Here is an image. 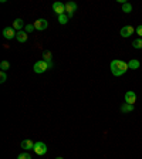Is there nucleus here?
Returning <instances> with one entry per match:
<instances>
[{"label":"nucleus","mask_w":142,"mask_h":159,"mask_svg":"<svg viewBox=\"0 0 142 159\" xmlns=\"http://www.w3.org/2000/svg\"><path fill=\"white\" fill-rule=\"evenodd\" d=\"M128 70H129L128 63H125V61H122V60H112L111 61V73L115 77L124 75Z\"/></svg>","instance_id":"1"},{"label":"nucleus","mask_w":142,"mask_h":159,"mask_svg":"<svg viewBox=\"0 0 142 159\" xmlns=\"http://www.w3.org/2000/svg\"><path fill=\"white\" fill-rule=\"evenodd\" d=\"M47 70H50L47 61L40 60V61H37V63L34 64V73H37V74H43V73H46Z\"/></svg>","instance_id":"2"},{"label":"nucleus","mask_w":142,"mask_h":159,"mask_svg":"<svg viewBox=\"0 0 142 159\" xmlns=\"http://www.w3.org/2000/svg\"><path fill=\"white\" fill-rule=\"evenodd\" d=\"M33 151L37 153V155L43 156V155H46V153H47V145H46L44 142H41V141H38V142L34 144V149H33Z\"/></svg>","instance_id":"3"},{"label":"nucleus","mask_w":142,"mask_h":159,"mask_svg":"<svg viewBox=\"0 0 142 159\" xmlns=\"http://www.w3.org/2000/svg\"><path fill=\"white\" fill-rule=\"evenodd\" d=\"M33 24H34V27H36V30H38V31H43L48 27V23L46 19H37Z\"/></svg>","instance_id":"4"},{"label":"nucleus","mask_w":142,"mask_h":159,"mask_svg":"<svg viewBox=\"0 0 142 159\" xmlns=\"http://www.w3.org/2000/svg\"><path fill=\"white\" fill-rule=\"evenodd\" d=\"M53 10H54V13L58 14V16L65 14V4L61 3V2H55V3L53 4Z\"/></svg>","instance_id":"5"},{"label":"nucleus","mask_w":142,"mask_h":159,"mask_svg":"<svg viewBox=\"0 0 142 159\" xmlns=\"http://www.w3.org/2000/svg\"><path fill=\"white\" fill-rule=\"evenodd\" d=\"M65 11H67L68 17H73L74 13L77 11V3H74V2H68V3H65Z\"/></svg>","instance_id":"6"},{"label":"nucleus","mask_w":142,"mask_h":159,"mask_svg":"<svg viewBox=\"0 0 142 159\" xmlns=\"http://www.w3.org/2000/svg\"><path fill=\"white\" fill-rule=\"evenodd\" d=\"M17 33L14 31L13 27H4L3 29V37L7 38V40H11V38H16Z\"/></svg>","instance_id":"7"},{"label":"nucleus","mask_w":142,"mask_h":159,"mask_svg":"<svg viewBox=\"0 0 142 159\" xmlns=\"http://www.w3.org/2000/svg\"><path fill=\"white\" fill-rule=\"evenodd\" d=\"M134 27H132V26H124V27L121 29V31H119V34H121L122 37H131L132 34H134Z\"/></svg>","instance_id":"8"},{"label":"nucleus","mask_w":142,"mask_h":159,"mask_svg":"<svg viewBox=\"0 0 142 159\" xmlns=\"http://www.w3.org/2000/svg\"><path fill=\"white\" fill-rule=\"evenodd\" d=\"M125 102L126 104L134 105L136 102V94L134 91H126L125 92Z\"/></svg>","instance_id":"9"},{"label":"nucleus","mask_w":142,"mask_h":159,"mask_svg":"<svg viewBox=\"0 0 142 159\" xmlns=\"http://www.w3.org/2000/svg\"><path fill=\"white\" fill-rule=\"evenodd\" d=\"M34 144L33 141H30V139H24V141H21L20 146L24 149V151H30V149H34Z\"/></svg>","instance_id":"10"},{"label":"nucleus","mask_w":142,"mask_h":159,"mask_svg":"<svg viewBox=\"0 0 142 159\" xmlns=\"http://www.w3.org/2000/svg\"><path fill=\"white\" fill-rule=\"evenodd\" d=\"M27 38H29V34L26 33V31H24V30H21V31H17L16 40L19 41V43H26V41H27Z\"/></svg>","instance_id":"11"},{"label":"nucleus","mask_w":142,"mask_h":159,"mask_svg":"<svg viewBox=\"0 0 142 159\" xmlns=\"http://www.w3.org/2000/svg\"><path fill=\"white\" fill-rule=\"evenodd\" d=\"M11 27L17 31H21V29L24 27V21L21 20V19H16V20L13 21V26H11Z\"/></svg>","instance_id":"12"},{"label":"nucleus","mask_w":142,"mask_h":159,"mask_svg":"<svg viewBox=\"0 0 142 159\" xmlns=\"http://www.w3.org/2000/svg\"><path fill=\"white\" fill-rule=\"evenodd\" d=\"M119 109H121V112H132V111H134V105L126 104V102H125V104L121 105V108H119Z\"/></svg>","instance_id":"13"},{"label":"nucleus","mask_w":142,"mask_h":159,"mask_svg":"<svg viewBox=\"0 0 142 159\" xmlns=\"http://www.w3.org/2000/svg\"><path fill=\"white\" fill-rule=\"evenodd\" d=\"M139 61L138 60H131V61H128V67H129V70H138L139 68Z\"/></svg>","instance_id":"14"},{"label":"nucleus","mask_w":142,"mask_h":159,"mask_svg":"<svg viewBox=\"0 0 142 159\" xmlns=\"http://www.w3.org/2000/svg\"><path fill=\"white\" fill-rule=\"evenodd\" d=\"M122 11H124V13H131L132 11V4L128 3V2H126L125 4H122Z\"/></svg>","instance_id":"15"},{"label":"nucleus","mask_w":142,"mask_h":159,"mask_svg":"<svg viewBox=\"0 0 142 159\" xmlns=\"http://www.w3.org/2000/svg\"><path fill=\"white\" fill-rule=\"evenodd\" d=\"M68 19H70L68 16H65V14H61V16H58V23L64 26V24L68 23Z\"/></svg>","instance_id":"16"},{"label":"nucleus","mask_w":142,"mask_h":159,"mask_svg":"<svg viewBox=\"0 0 142 159\" xmlns=\"http://www.w3.org/2000/svg\"><path fill=\"white\" fill-rule=\"evenodd\" d=\"M0 68H2V71H7L10 68V63L9 61H2L0 63Z\"/></svg>","instance_id":"17"},{"label":"nucleus","mask_w":142,"mask_h":159,"mask_svg":"<svg viewBox=\"0 0 142 159\" xmlns=\"http://www.w3.org/2000/svg\"><path fill=\"white\" fill-rule=\"evenodd\" d=\"M132 46H134V48H136V50L142 48V38H136V40H134Z\"/></svg>","instance_id":"18"},{"label":"nucleus","mask_w":142,"mask_h":159,"mask_svg":"<svg viewBox=\"0 0 142 159\" xmlns=\"http://www.w3.org/2000/svg\"><path fill=\"white\" fill-rule=\"evenodd\" d=\"M17 159H33V158H31V155H30V153H27V152H23V153H20V155L17 156Z\"/></svg>","instance_id":"19"},{"label":"nucleus","mask_w":142,"mask_h":159,"mask_svg":"<svg viewBox=\"0 0 142 159\" xmlns=\"http://www.w3.org/2000/svg\"><path fill=\"white\" fill-rule=\"evenodd\" d=\"M43 60H44V61H50V60H51V53H50L48 50L43 53Z\"/></svg>","instance_id":"20"},{"label":"nucleus","mask_w":142,"mask_h":159,"mask_svg":"<svg viewBox=\"0 0 142 159\" xmlns=\"http://www.w3.org/2000/svg\"><path fill=\"white\" fill-rule=\"evenodd\" d=\"M33 30H36V27H34V24H27V26H26V29H24V31H26V33H31V31Z\"/></svg>","instance_id":"21"},{"label":"nucleus","mask_w":142,"mask_h":159,"mask_svg":"<svg viewBox=\"0 0 142 159\" xmlns=\"http://www.w3.org/2000/svg\"><path fill=\"white\" fill-rule=\"evenodd\" d=\"M6 80H7L6 71H2V73H0V82H2V84H3V82H6Z\"/></svg>","instance_id":"22"},{"label":"nucleus","mask_w":142,"mask_h":159,"mask_svg":"<svg viewBox=\"0 0 142 159\" xmlns=\"http://www.w3.org/2000/svg\"><path fill=\"white\" fill-rule=\"evenodd\" d=\"M135 33L138 34L139 37H142V24H141V26H138V27L135 29Z\"/></svg>","instance_id":"23"},{"label":"nucleus","mask_w":142,"mask_h":159,"mask_svg":"<svg viewBox=\"0 0 142 159\" xmlns=\"http://www.w3.org/2000/svg\"><path fill=\"white\" fill-rule=\"evenodd\" d=\"M55 159H63V158H61V156H58V158H55Z\"/></svg>","instance_id":"24"}]
</instances>
